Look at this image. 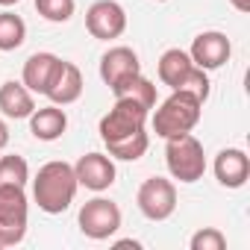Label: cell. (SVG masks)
I'll return each instance as SVG.
<instances>
[{"mask_svg":"<svg viewBox=\"0 0 250 250\" xmlns=\"http://www.w3.org/2000/svg\"><path fill=\"white\" fill-rule=\"evenodd\" d=\"M85 30L100 42L121 39L124 30H127V12L115 0H97L85 12Z\"/></svg>","mask_w":250,"mask_h":250,"instance_id":"9","label":"cell"},{"mask_svg":"<svg viewBox=\"0 0 250 250\" xmlns=\"http://www.w3.org/2000/svg\"><path fill=\"white\" fill-rule=\"evenodd\" d=\"M136 203L147 221H168L177 209V186L165 177H150L142 183Z\"/></svg>","mask_w":250,"mask_h":250,"instance_id":"8","label":"cell"},{"mask_svg":"<svg viewBox=\"0 0 250 250\" xmlns=\"http://www.w3.org/2000/svg\"><path fill=\"white\" fill-rule=\"evenodd\" d=\"M44 97H50V103H56V106L77 103L83 97V74H80V68L74 62L62 59L53 80H50V85H47V91H44Z\"/></svg>","mask_w":250,"mask_h":250,"instance_id":"13","label":"cell"},{"mask_svg":"<svg viewBox=\"0 0 250 250\" xmlns=\"http://www.w3.org/2000/svg\"><path fill=\"white\" fill-rule=\"evenodd\" d=\"M74 9H77L74 0H36V12H39L44 21H50V24H65V21H71Z\"/></svg>","mask_w":250,"mask_h":250,"instance_id":"22","label":"cell"},{"mask_svg":"<svg viewBox=\"0 0 250 250\" xmlns=\"http://www.w3.org/2000/svg\"><path fill=\"white\" fill-rule=\"evenodd\" d=\"M77 221H80L83 235H88L94 241H103V238H109L121 229V209L109 197H94V200L83 203Z\"/></svg>","mask_w":250,"mask_h":250,"instance_id":"7","label":"cell"},{"mask_svg":"<svg viewBox=\"0 0 250 250\" xmlns=\"http://www.w3.org/2000/svg\"><path fill=\"white\" fill-rule=\"evenodd\" d=\"M27 191L24 186H0V247H15L27 235Z\"/></svg>","mask_w":250,"mask_h":250,"instance_id":"5","label":"cell"},{"mask_svg":"<svg viewBox=\"0 0 250 250\" xmlns=\"http://www.w3.org/2000/svg\"><path fill=\"white\" fill-rule=\"evenodd\" d=\"M30 180V165L24 156L9 153L0 156V186H27Z\"/></svg>","mask_w":250,"mask_h":250,"instance_id":"21","label":"cell"},{"mask_svg":"<svg viewBox=\"0 0 250 250\" xmlns=\"http://www.w3.org/2000/svg\"><path fill=\"white\" fill-rule=\"evenodd\" d=\"M68 130V115L62 106L50 103V106H42V109H33L30 115V133L39 139V142H56L62 139Z\"/></svg>","mask_w":250,"mask_h":250,"instance_id":"15","label":"cell"},{"mask_svg":"<svg viewBox=\"0 0 250 250\" xmlns=\"http://www.w3.org/2000/svg\"><path fill=\"white\" fill-rule=\"evenodd\" d=\"M229 53H232V44H229V39H227L224 33H218V30L200 33V36L191 42V50H188L191 62H194L197 68H203V71H218V68H224V65L229 62Z\"/></svg>","mask_w":250,"mask_h":250,"instance_id":"11","label":"cell"},{"mask_svg":"<svg viewBox=\"0 0 250 250\" xmlns=\"http://www.w3.org/2000/svg\"><path fill=\"white\" fill-rule=\"evenodd\" d=\"M6 145H9V127H6V121L0 118V150H6Z\"/></svg>","mask_w":250,"mask_h":250,"instance_id":"24","label":"cell"},{"mask_svg":"<svg viewBox=\"0 0 250 250\" xmlns=\"http://www.w3.org/2000/svg\"><path fill=\"white\" fill-rule=\"evenodd\" d=\"M15 3H21V0H0V6H3V9H9V6H15Z\"/></svg>","mask_w":250,"mask_h":250,"instance_id":"27","label":"cell"},{"mask_svg":"<svg viewBox=\"0 0 250 250\" xmlns=\"http://www.w3.org/2000/svg\"><path fill=\"white\" fill-rule=\"evenodd\" d=\"M215 177L224 188H241L250 177V159L238 147H227L215 156Z\"/></svg>","mask_w":250,"mask_h":250,"instance_id":"14","label":"cell"},{"mask_svg":"<svg viewBox=\"0 0 250 250\" xmlns=\"http://www.w3.org/2000/svg\"><path fill=\"white\" fill-rule=\"evenodd\" d=\"M203 115V103L188 91H171V97L153 112V133L159 139L191 133Z\"/></svg>","mask_w":250,"mask_h":250,"instance_id":"3","label":"cell"},{"mask_svg":"<svg viewBox=\"0 0 250 250\" xmlns=\"http://www.w3.org/2000/svg\"><path fill=\"white\" fill-rule=\"evenodd\" d=\"M165 142H168L165 145V162H168L171 177L180 180V183H197V180H203V174H206L203 145L191 133L171 136Z\"/></svg>","mask_w":250,"mask_h":250,"instance_id":"4","label":"cell"},{"mask_svg":"<svg viewBox=\"0 0 250 250\" xmlns=\"http://www.w3.org/2000/svg\"><path fill=\"white\" fill-rule=\"evenodd\" d=\"M59 56L56 53H33L27 62H24V71H21V83L33 91V94H44L56 68H59Z\"/></svg>","mask_w":250,"mask_h":250,"instance_id":"16","label":"cell"},{"mask_svg":"<svg viewBox=\"0 0 250 250\" xmlns=\"http://www.w3.org/2000/svg\"><path fill=\"white\" fill-rule=\"evenodd\" d=\"M147 109L130 97H115V106L100 118V139L103 145L118 142V139H127L133 133H142L145 124H147Z\"/></svg>","mask_w":250,"mask_h":250,"instance_id":"6","label":"cell"},{"mask_svg":"<svg viewBox=\"0 0 250 250\" xmlns=\"http://www.w3.org/2000/svg\"><path fill=\"white\" fill-rule=\"evenodd\" d=\"M136 74H142V62H139V53L133 47H109L103 56H100V80L115 91L118 85H124L127 80H133Z\"/></svg>","mask_w":250,"mask_h":250,"instance_id":"10","label":"cell"},{"mask_svg":"<svg viewBox=\"0 0 250 250\" xmlns=\"http://www.w3.org/2000/svg\"><path fill=\"white\" fill-rule=\"evenodd\" d=\"M112 94H115V97H130V100L142 103L147 112L156 106V85H153L147 77H142V74H136L133 80H127L124 85H118Z\"/></svg>","mask_w":250,"mask_h":250,"instance_id":"20","label":"cell"},{"mask_svg":"<svg viewBox=\"0 0 250 250\" xmlns=\"http://www.w3.org/2000/svg\"><path fill=\"white\" fill-rule=\"evenodd\" d=\"M156 3H165V0H156Z\"/></svg>","mask_w":250,"mask_h":250,"instance_id":"28","label":"cell"},{"mask_svg":"<svg viewBox=\"0 0 250 250\" xmlns=\"http://www.w3.org/2000/svg\"><path fill=\"white\" fill-rule=\"evenodd\" d=\"M36 109V100H33V91L24 85V83H15V80H6L0 85V112L6 118H30Z\"/></svg>","mask_w":250,"mask_h":250,"instance_id":"17","label":"cell"},{"mask_svg":"<svg viewBox=\"0 0 250 250\" xmlns=\"http://www.w3.org/2000/svg\"><path fill=\"white\" fill-rule=\"evenodd\" d=\"M229 3H232L238 12H250V0H229Z\"/></svg>","mask_w":250,"mask_h":250,"instance_id":"25","label":"cell"},{"mask_svg":"<svg viewBox=\"0 0 250 250\" xmlns=\"http://www.w3.org/2000/svg\"><path fill=\"white\" fill-rule=\"evenodd\" d=\"M147 145H150V139H147V133L142 130V133H133V136H127V139L109 142V145H106V150H109V156H112V159H121V162H136V159H142V156L147 153Z\"/></svg>","mask_w":250,"mask_h":250,"instance_id":"19","label":"cell"},{"mask_svg":"<svg viewBox=\"0 0 250 250\" xmlns=\"http://www.w3.org/2000/svg\"><path fill=\"white\" fill-rule=\"evenodd\" d=\"M77 188H80V183H77L74 165H68L62 159L42 165L36 180H33V197H36L39 209L47 215H62L74 203Z\"/></svg>","mask_w":250,"mask_h":250,"instance_id":"1","label":"cell"},{"mask_svg":"<svg viewBox=\"0 0 250 250\" xmlns=\"http://www.w3.org/2000/svg\"><path fill=\"white\" fill-rule=\"evenodd\" d=\"M188 247L191 250H224L227 247V235L221 229H215V227H203V229H197L191 235Z\"/></svg>","mask_w":250,"mask_h":250,"instance_id":"23","label":"cell"},{"mask_svg":"<svg viewBox=\"0 0 250 250\" xmlns=\"http://www.w3.org/2000/svg\"><path fill=\"white\" fill-rule=\"evenodd\" d=\"M74 174H77V183L85 186L88 191H106V188H112V183L118 177L115 162L106 153H85V156H80L77 165H74Z\"/></svg>","mask_w":250,"mask_h":250,"instance_id":"12","label":"cell"},{"mask_svg":"<svg viewBox=\"0 0 250 250\" xmlns=\"http://www.w3.org/2000/svg\"><path fill=\"white\" fill-rule=\"evenodd\" d=\"M118 247H142V244L133 241V238H127V241H118Z\"/></svg>","mask_w":250,"mask_h":250,"instance_id":"26","label":"cell"},{"mask_svg":"<svg viewBox=\"0 0 250 250\" xmlns=\"http://www.w3.org/2000/svg\"><path fill=\"white\" fill-rule=\"evenodd\" d=\"M27 42V24L21 15L15 12H0V50L9 53V50H18L21 44Z\"/></svg>","mask_w":250,"mask_h":250,"instance_id":"18","label":"cell"},{"mask_svg":"<svg viewBox=\"0 0 250 250\" xmlns=\"http://www.w3.org/2000/svg\"><path fill=\"white\" fill-rule=\"evenodd\" d=\"M159 80L171 88V91H188L194 94L200 103L209 100V77L203 68H197L191 62V56L180 47H171L159 56Z\"/></svg>","mask_w":250,"mask_h":250,"instance_id":"2","label":"cell"}]
</instances>
